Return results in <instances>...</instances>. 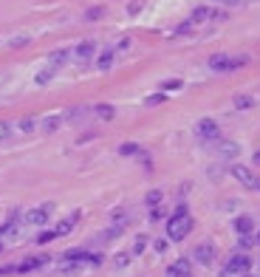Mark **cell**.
<instances>
[{"label":"cell","instance_id":"cell-30","mask_svg":"<svg viewBox=\"0 0 260 277\" xmlns=\"http://www.w3.org/2000/svg\"><path fill=\"white\" fill-rule=\"evenodd\" d=\"M116 269H124V266H127V263H130V255H127V252H122V255H116Z\"/></svg>","mask_w":260,"mask_h":277},{"label":"cell","instance_id":"cell-9","mask_svg":"<svg viewBox=\"0 0 260 277\" xmlns=\"http://www.w3.org/2000/svg\"><path fill=\"white\" fill-rule=\"evenodd\" d=\"M80 218H82L80 212H71L68 218H62V220L57 224V227H54V235H57V238H65V235H68L74 227H77V224H80Z\"/></svg>","mask_w":260,"mask_h":277},{"label":"cell","instance_id":"cell-42","mask_svg":"<svg viewBox=\"0 0 260 277\" xmlns=\"http://www.w3.org/2000/svg\"><path fill=\"white\" fill-rule=\"evenodd\" d=\"M254 243H260V232H257V238H254Z\"/></svg>","mask_w":260,"mask_h":277},{"label":"cell","instance_id":"cell-36","mask_svg":"<svg viewBox=\"0 0 260 277\" xmlns=\"http://www.w3.org/2000/svg\"><path fill=\"white\" fill-rule=\"evenodd\" d=\"M189 29H192V23H181V26H178V29H175V34H189Z\"/></svg>","mask_w":260,"mask_h":277},{"label":"cell","instance_id":"cell-21","mask_svg":"<svg viewBox=\"0 0 260 277\" xmlns=\"http://www.w3.org/2000/svg\"><path fill=\"white\" fill-rule=\"evenodd\" d=\"M119 153H122V156H136V153H142V147H139L136 142H124L122 147H119Z\"/></svg>","mask_w":260,"mask_h":277},{"label":"cell","instance_id":"cell-43","mask_svg":"<svg viewBox=\"0 0 260 277\" xmlns=\"http://www.w3.org/2000/svg\"><path fill=\"white\" fill-rule=\"evenodd\" d=\"M0 252H3V241H0Z\"/></svg>","mask_w":260,"mask_h":277},{"label":"cell","instance_id":"cell-5","mask_svg":"<svg viewBox=\"0 0 260 277\" xmlns=\"http://www.w3.org/2000/svg\"><path fill=\"white\" fill-rule=\"evenodd\" d=\"M51 209H54L51 204L34 206V209H29V212H23V224H29V227H45L48 218H51Z\"/></svg>","mask_w":260,"mask_h":277},{"label":"cell","instance_id":"cell-6","mask_svg":"<svg viewBox=\"0 0 260 277\" xmlns=\"http://www.w3.org/2000/svg\"><path fill=\"white\" fill-rule=\"evenodd\" d=\"M167 277H192V260H189V257L173 260V266L167 269Z\"/></svg>","mask_w":260,"mask_h":277},{"label":"cell","instance_id":"cell-28","mask_svg":"<svg viewBox=\"0 0 260 277\" xmlns=\"http://www.w3.org/2000/svg\"><path fill=\"white\" fill-rule=\"evenodd\" d=\"M12 122H0V142H3V139H9V136H12Z\"/></svg>","mask_w":260,"mask_h":277},{"label":"cell","instance_id":"cell-11","mask_svg":"<svg viewBox=\"0 0 260 277\" xmlns=\"http://www.w3.org/2000/svg\"><path fill=\"white\" fill-rule=\"evenodd\" d=\"M212 147H215L218 156H224V158H235L240 153V147L235 142H221V139H218V142H212Z\"/></svg>","mask_w":260,"mask_h":277},{"label":"cell","instance_id":"cell-14","mask_svg":"<svg viewBox=\"0 0 260 277\" xmlns=\"http://www.w3.org/2000/svg\"><path fill=\"white\" fill-rule=\"evenodd\" d=\"M68 60H71V48H57V51H51L48 65L51 68H59V65H65Z\"/></svg>","mask_w":260,"mask_h":277},{"label":"cell","instance_id":"cell-1","mask_svg":"<svg viewBox=\"0 0 260 277\" xmlns=\"http://www.w3.org/2000/svg\"><path fill=\"white\" fill-rule=\"evenodd\" d=\"M192 227H195V220H192V215L187 212V206H178L173 215H170V220H167V241H184L189 232H192Z\"/></svg>","mask_w":260,"mask_h":277},{"label":"cell","instance_id":"cell-7","mask_svg":"<svg viewBox=\"0 0 260 277\" xmlns=\"http://www.w3.org/2000/svg\"><path fill=\"white\" fill-rule=\"evenodd\" d=\"M192 257L201 266H212V260H215V246L212 243H198V246L192 249Z\"/></svg>","mask_w":260,"mask_h":277},{"label":"cell","instance_id":"cell-19","mask_svg":"<svg viewBox=\"0 0 260 277\" xmlns=\"http://www.w3.org/2000/svg\"><path fill=\"white\" fill-rule=\"evenodd\" d=\"M235 107L238 110H249V107H254V96H235Z\"/></svg>","mask_w":260,"mask_h":277},{"label":"cell","instance_id":"cell-29","mask_svg":"<svg viewBox=\"0 0 260 277\" xmlns=\"http://www.w3.org/2000/svg\"><path fill=\"white\" fill-rule=\"evenodd\" d=\"M164 215H167V209H164V206H153V209H150V220H161V218H164Z\"/></svg>","mask_w":260,"mask_h":277},{"label":"cell","instance_id":"cell-41","mask_svg":"<svg viewBox=\"0 0 260 277\" xmlns=\"http://www.w3.org/2000/svg\"><path fill=\"white\" fill-rule=\"evenodd\" d=\"M254 164H260V150H257V153H254Z\"/></svg>","mask_w":260,"mask_h":277},{"label":"cell","instance_id":"cell-8","mask_svg":"<svg viewBox=\"0 0 260 277\" xmlns=\"http://www.w3.org/2000/svg\"><path fill=\"white\" fill-rule=\"evenodd\" d=\"M229 173L238 178L246 190H254V176H252V170H249V167H240V164H235V167H229Z\"/></svg>","mask_w":260,"mask_h":277},{"label":"cell","instance_id":"cell-27","mask_svg":"<svg viewBox=\"0 0 260 277\" xmlns=\"http://www.w3.org/2000/svg\"><path fill=\"white\" fill-rule=\"evenodd\" d=\"M142 6H145V0H133V3L127 6V15H130V17H136L139 12H142Z\"/></svg>","mask_w":260,"mask_h":277},{"label":"cell","instance_id":"cell-17","mask_svg":"<svg viewBox=\"0 0 260 277\" xmlns=\"http://www.w3.org/2000/svg\"><path fill=\"white\" fill-rule=\"evenodd\" d=\"M94 114L99 116L102 122H110V119L116 116V110H113V105H96V107H94Z\"/></svg>","mask_w":260,"mask_h":277},{"label":"cell","instance_id":"cell-3","mask_svg":"<svg viewBox=\"0 0 260 277\" xmlns=\"http://www.w3.org/2000/svg\"><path fill=\"white\" fill-rule=\"evenodd\" d=\"M243 65H249V57H229V54H215V57H210V68L218 74L235 71V68H243Z\"/></svg>","mask_w":260,"mask_h":277},{"label":"cell","instance_id":"cell-44","mask_svg":"<svg viewBox=\"0 0 260 277\" xmlns=\"http://www.w3.org/2000/svg\"><path fill=\"white\" fill-rule=\"evenodd\" d=\"M246 277H249V274H246Z\"/></svg>","mask_w":260,"mask_h":277},{"label":"cell","instance_id":"cell-35","mask_svg":"<svg viewBox=\"0 0 260 277\" xmlns=\"http://www.w3.org/2000/svg\"><path fill=\"white\" fill-rule=\"evenodd\" d=\"M127 48H130V40H127V37H122V40L116 43V48H113V51H127Z\"/></svg>","mask_w":260,"mask_h":277},{"label":"cell","instance_id":"cell-40","mask_svg":"<svg viewBox=\"0 0 260 277\" xmlns=\"http://www.w3.org/2000/svg\"><path fill=\"white\" fill-rule=\"evenodd\" d=\"M254 190H257V192H260V178H254Z\"/></svg>","mask_w":260,"mask_h":277},{"label":"cell","instance_id":"cell-2","mask_svg":"<svg viewBox=\"0 0 260 277\" xmlns=\"http://www.w3.org/2000/svg\"><path fill=\"white\" fill-rule=\"evenodd\" d=\"M252 271V257L246 255H232L226 260V266L221 269V277H246Z\"/></svg>","mask_w":260,"mask_h":277},{"label":"cell","instance_id":"cell-37","mask_svg":"<svg viewBox=\"0 0 260 277\" xmlns=\"http://www.w3.org/2000/svg\"><path fill=\"white\" fill-rule=\"evenodd\" d=\"M178 88H181L178 79H170V82H164V91H178Z\"/></svg>","mask_w":260,"mask_h":277},{"label":"cell","instance_id":"cell-32","mask_svg":"<svg viewBox=\"0 0 260 277\" xmlns=\"http://www.w3.org/2000/svg\"><path fill=\"white\" fill-rule=\"evenodd\" d=\"M26 43H29V34L15 37V40H12V43H9V45H12V48H20V45H26Z\"/></svg>","mask_w":260,"mask_h":277},{"label":"cell","instance_id":"cell-10","mask_svg":"<svg viewBox=\"0 0 260 277\" xmlns=\"http://www.w3.org/2000/svg\"><path fill=\"white\" fill-rule=\"evenodd\" d=\"M45 263H48V257H45V255L29 257V260H23V263H17V266H15V274H23V271H34V269H40V266H45Z\"/></svg>","mask_w":260,"mask_h":277},{"label":"cell","instance_id":"cell-20","mask_svg":"<svg viewBox=\"0 0 260 277\" xmlns=\"http://www.w3.org/2000/svg\"><path fill=\"white\" fill-rule=\"evenodd\" d=\"M62 119H65V114H54V116H48V119H45L43 128H45V130H57L59 125H62Z\"/></svg>","mask_w":260,"mask_h":277},{"label":"cell","instance_id":"cell-13","mask_svg":"<svg viewBox=\"0 0 260 277\" xmlns=\"http://www.w3.org/2000/svg\"><path fill=\"white\" fill-rule=\"evenodd\" d=\"M235 232L238 235H254V218L252 215H238V218H235Z\"/></svg>","mask_w":260,"mask_h":277},{"label":"cell","instance_id":"cell-26","mask_svg":"<svg viewBox=\"0 0 260 277\" xmlns=\"http://www.w3.org/2000/svg\"><path fill=\"white\" fill-rule=\"evenodd\" d=\"M102 15H105V9H102V6H94V9H88V12H85L88 20H99Z\"/></svg>","mask_w":260,"mask_h":277},{"label":"cell","instance_id":"cell-33","mask_svg":"<svg viewBox=\"0 0 260 277\" xmlns=\"http://www.w3.org/2000/svg\"><path fill=\"white\" fill-rule=\"evenodd\" d=\"M164 99H167L164 93H153L150 99H147V105H161V102H164Z\"/></svg>","mask_w":260,"mask_h":277},{"label":"cell","instance_id":"cell-23","mask_svg":"<svg viewBox=\"0 0 260 277\" xmlns=\"http://www.w3.org/2000/svg\"><path fill=\"white\" fill-rule=\"evenodd\" d=\"M161 198H164V195H161V190H153V192H147V206H150V209H153V206H159L161 204Z\"/></svg>","mask_w":260,"mask_h":277},{"label":"cell","instance_id":"cell-39","mask_svg":"<svg viewBox=\"0 0 260 277\" xmlns=\"http://www.w3.org/2000/svg\"><path fill=\"white\" fill-rule=\"evenodd\" d=\"M0 274H15V266H0Z\"/></svg>","mask_w":260,"mask_h":277},{"label":"cell","instance_id":"cell-15","mask_svg":"<svg viewBox=\"0 0 260 277\" xmlns=\"http://www.w3.org/2000/svg\"><path fill=\"white\" fill-rule=\"evenodd\" d=\"M113 60H116V51H113V48L102 51L99 57H96V68H99V71H108L110 65H113Z\"/></svg>","mask_w":260,"mask_h":277},{"label":"cell","instance_id":"cell-38","mask_svg":"<svg viewBox=\"0 0 260 277\" xmlns=\"http://www.w3.org/2000/svg\"><path fill=\"white\" fill-rule=\"evenodd\" d=\"M153 249H156L159 255H161V252H167V241H156V243H153Z\"/></svg>","mask_w":260,"mask_h":277},{"label":"cell","instance_id":"cell-34","mask_svg":"<svg viewBox=\"0 0 260 277\" xmlns=\"http://www.w3.org/2000/svg\"><path fill=\"white\" fill-rule=\"evenodd\" d=\"M212 3H218V6H240V3H243V0H212Z\"/></svg>","mask_w":260,"mask_h":277},{"label":"cell","instance_id":"cell-18","mask_svg":"<svg viewBox=\"0 0 260 277\" xmlns=\"http://www.w3.org/2000/svg\"><path fill=\"white\" fill-rule=\"evenodd\" d=\"M17 130H20V133H31V130H37V119H34V116L20 119V122H17Z\"/></svg>","mask_w":260,"mask_h":277},{"label":"cell","instance_id":"cell-12","mask_svg":"<svg viewBox=\"0 0 260 277\" xmlns=\"http://www.w3.org/2000/svg\"><path fill=\"white\" fill-rule=\"evenodd\" d=\"M94 51H96V43L94 40H85V43H80L74 48V57L80 60V63H88V60L94 57Z\"/></svg>","mask_w":260,"mask_h":277},{"label":"cell","instance_id":"cell-16","mask_svg":"<svg viewBox=\"0 0 260 277\" xmlns=\"http://www.w3.org/2000/svg\"><path fill=\"white\" fill-rule=\"evenodd\" d=\"M210 17H212V9L210 6H198L192 15H189V23L195 26V23H204V20H210Z\"/></svg>","mask_w":260,"mask_h":277},{"label":"cell","instance_id":"cell-22","mask_svg":"<svg viewBox=\"0 0 260 277\" xmlns=\"http://www.w3.org/2000/svg\"><path fill=\"white\" fill-rule=\"evenodd\" d=\"M54 71H57V68H51V65L45 68V71H40V74H37V85H48L51 77H54Z\"/></svg>","mask_w":260,"mask_h":277},{"label":"cell","instance_id":"cell-31","mask_svg":"<svg viewBox=\"0 0 260 277\" xmlns=\"http://www.w3.org/2000/svg\"><path fill=\"white\" fill-rule=\"evenodd\" d=\"M145 246H147V238L142 235V238L136 241V246H133V255H142V252H145Z\"/></svg>","mask_w":260,"mask_h":277},{"label":"cell","instance_id":"cell-4","mask_svg":"<svg viewBox=\"0 0 260 277\" xmlns=\"http://www.w3.org/2000/svg\"><path fill=\"white\" fill-rule=\"evenodd\" d=\"M195 133H198V139H201L207 147H210L212 142H218V139H221V128H218L215 119H201L198 125H195Z\"/></svg>","mask_w":260,"mask_h":277},{"label":"cell","instance_id":"cell-25","mask_svg":"<svg viewBox=\"0 0 260 277\" xmlns=\"http://www.w3.org/2000/svg\"><path fill=\"white\" fill-rule=\"evenodd\" d=\"M238 246L240 249H252L254 246V238H252V235H238Z\"/></svg>","mask_w":260,"mask_h":277},{"label":"cell","instance_id":"cell-24","mask_svg":"<svg viewBox=\"0 0 260 277\" xmlns=\"http://www.w3.org/2000/svg\"><path fill=\"white\" fill-rule=\"evenodd\" d=\"M54 238H57V235H54V229H43V232L37 235V243H51Z\"/></svg>","mask_w":260,"mask_h":277}]
</instances>
